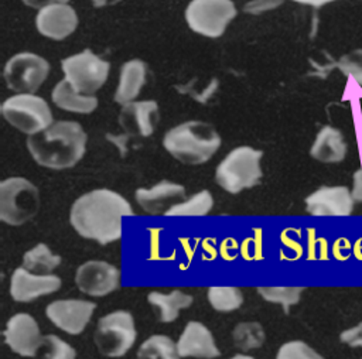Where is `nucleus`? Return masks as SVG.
<instances>
[{"label":"nucleus","mask_w":362,"mask_h":359,"mask_svg":"<svg viewBox=\"0 0 362 359\" xmlns=\"http://www.w3.org/2000/svg\"><path fill=\"white\" fill-rule=\"evenodd\" d=\"M133 215L124 196L107 188H98L75 199L69 222L79 236L107 245L122 237L123 218Z\"/></svg>","instance_id":"f257e3e1"},{"label":"nucleus","mask_w":362,"mask_h":359,"mask_svg":"<svg viewBox=\"0 0 362 359\" xmlns=\"http://www.w3.org/2000/svg\"><path fill=\"white\" fill-rule=\"evenodd\" d=\"M86 140L88 136L79 123L59 120L28 136L27 148L37 164L49 170H66L83 157Z\"/></svg>","instance_id":"f03ea898"},{"label":"nucleus","mask_w":362,"mask_h":359,"mask_svg":"<svg viewBox=\"0 0 362 359\" xmlns=\"http://www.w3.org/2000/svg\"><path fill=\"white\" fill-rule=\"evenodd\" d=\"M163 146L182 164L198 165L206 163L218 151L221 137L209 123L189 120L170 129L164 134Z\"/></svg>","instance_id":"7ed1b4c3"},{"label":"nucleus","mask_w":362,"mask_h":359,"mask_svg":"<svg viewBox=\"0 0 362 359\" xmlns=\"http://www.w3.org/2000/svg\"><path fill=\"white\" fill-rule=\"evenodd\" d=\"M262 155L260 150L249 146L233 148L216 167V184L229 194H238L245 188L255 187L263 175Z\"/></svg>","instance_id":"20e7f679"},{"label":"nucleus","mask_w":362,"mask_h":359,"mask_svg":"<svg viewBox=\"0 0 362 359\" xmlns=\"http://www.w3.org/2000/svg\"><path fill=\"white\" fill-rule=\"evenodd\" d=\"M40 208L38 188L23 177H10L0 182V219L20 226L33 219Z\"/></svg>","instance_id":"39448f33"},{"label":"nucleus","mask_w":362,"mask_h":359,"mask_svg":"<svg viewBox=\"0 0 362 359\" xmlns=\"http://www.w3.org/2000/svg\"><path fill=\"white\" fill-rule=\"evenodd\" d=\"M137 338L134 318L129 311L117 310L99 318L93 334L98 351L109 358L126 355Z\"/></svg>","instance_id":"423d86ee"},{"label":"nucleus","mask_w":362,"mask_h":359,"mask_svg":"<svg viewBox=\"0 0 362 359\" xmlns=\"http://www.w3.org/2000/svg\"><path fill=\"white\" fill-rule=\"evenodd\" d=\"M1 114L13 127L28 136L54 123L48 103L34 93H17L7 98L1 105Z\"/></svg>","instance_id":"0eeeda50"},{"label":"nucleus","mask_w":362,"mask_h":359,"mask_svg":"<svg viewBox=\"0 0 362 359\" xmlns=\"http://www.w3.org/2000/svg\"><path fill=\"white\" fill-rule=\"evenodd\" d=\"M65 79L81 95H93L107 79L110 65L90 49L66 57L61 61Z\"/></svg>","instance_id":"6e6552de"},{"label":"nucleus","mask_w":362,"mask_h":359,"mask_svg":"<svg viewBox=\"0 0 362 359\" xmlns=\"http://www.w3.org/2000/svg\"><path fill=\"white\" fill-rule=\"evenodd\" d=\"M236 16L232 0H191L185 8L188 27L204 37H221Z\"/></svg>","instance_id":"1a4fd4ad"},{"label":"nucleus","mask_w":362,"mask_h":359,"mask_svg":"<svg viewBox=\"0 0 362 359\" xmlns=\"http://www.w3.org/2000/svg\"><path fill=\"white\" fill-rule=\"evenodd\" d=\"M4 81L17 93H34L47 79L49 64L34 52H18L4 65Z\"/></svg>","instance_id":"9d476101"},{"label":"nucleus","mask_w":362,"mask_h":359,"mask_svg":"<svg viewBox=\"0 0 362 359\" xmlns=\"http://www.w3.org/2000/svg\"><path fill=\"white\" fill-rule=\"evenodd\" d=\"M96 304L88 300H55L45 308L47 318L61 331L69 335H79L89 324Z\"/></svg>","instance_id":"9b49d317"},{"label":"nucleus","mask_w":362,"mask_h":359,"mask_svg":"<svg viewBox=\"0 0 362 359\" xmlns=\"http://www.w3.org/2000/svg\"><path fill=\"white\" fill-rule=\"evenodd\" d=\"M75 284L83 294L105 297L119 288L120 273L107 261L89 260L76 269Z\"/></svg>","instance_id":"f8f14e48"},{"label":"nucleus","mask_w":362,"mask_h":359,"mask_svg":"<svg viewBox=\"0 0 362 359\" xmlns=\"http://www.w3.org/2000/svg\"><path fill=\"white\" fill-rule=\"evenodd\" d=\"M3 336L6 345L14 353L24 358H34L44 339L37 321L27 312H17L10 317Z\"/></svg>","instance_id":"ddd939ff"},{"label":"nucleus","mask_w":362,"mask_h":359,"mask_svg":"<svg viewBox=\"0 0 362 359\" xmlns=\"http://www.w3.org/2000/svg\"><path fill=\"white\" fill-rule=\"evenodd\" d=\"M61 284V278L55 274H34L21 266L13 271L8 291L13 300L18 302H30L42 295H49L58 291Z\"/></svg>","instance_id":"4468645a"},{"label":"nucleus","mask_w":362,"mask_h":359,"mask_svg":"<svg viewBox=\"0 0 362 359\" xmlns=\"http://www.w3.org/2000/svg\"><path fill=\"white\" fill-rule=\"evenodd\" d=\"M305 209L314 216H348L354 211L352 192L342 185L321 187L305 198Z\"/></svg>","instance_id":"2eb2a0df"},{"label":"nucleus","mask_w":362,"mask_h":359,"mask_svg":"<svg viewBox=\"0 0 362 359\" xmlns=\"http://www.w3.org/2000/svg\"><path fill=\"white\" fill-rule=\"evenodd\" d=\"M134 198L147 213L167 215L171 208L185 201V188L180 184L163 180L151 188L136 189Z\"/></svg>","instance_id":"dca6fc26"},{"label":"nucleus","mask_w":362,"mask_h":359,"mask_svg":"<svg viewBox=\"0 0 362 359\" xmlns=\"http://www.w3.org/2000/svg\"><path fill=\"white\" fill-rule=\"evenodd\" d=\"M35 25L41 35L51 40H64L78 27V14L66 3L41 8L35 17Z\"/></svg>","instance_id":"f3484780"},{"label":"nucleus","mask_w":362,"mask_h":359,"mask_svg":"<svg viewBox=\"0 0 362 359\" xmlns=\"http://www.w3.org/2000/svg\"><path fill=\"white\" fill-rule=\"evenodd\" d=\"M177 349L181 358L214 359L221 355L212 332L198 321L187 322L177 341Z\"/></svg>","instance_id":"a211bd4d"},{"label":"nucleus","mask_w":362,"mask_h":359,"mask_svg":"<svg viewBox=\"0 0 362 359\" xmlns=\"http://www.w3.org/2000/svg\"><path fill=\"white\" fill-rule=\"evenodd\" d=\"M157 119L158 105L156 100H133L123 106L119 116V122L127 133L141 137H148L153 134Z\"/></svg>","instance_id":"6ab92c4d"},{"label":"nucleus","mask_w":362,"mask_h":359,"mask_svg":"<svg viewBox=\"0 0 362 359\" xmlns=\"http://www.w3.org/2000/svg\"><path fill=\"white\" fill-rule=\"evenodd\" d=\"M147 66L140 59H130L120 68L119 85L115 93V102L119 105H127L136 99L141 88L146 83Z\"/></svg>","instance_id":"aec40b11"},{"label":"nucleus","mask_w":362,"mask_h":359,"mask_svg":"<svg viewBox=\"0 0 362 359\" xmlns=\"http://www.w3.org/2000/svg\"><path fill=\"white\" fill-rule=\"evenodd\" d=\"M310 154L321 163H339L346 155V143L338 129L324 126L318 131Z\"/></svg>","instance_id":"412c9836"},{"label":"nucleus","mask_w":362,"mask_h":359,"mask_svg":"<svg viewBox=\"0 0 362 359\" xmlns=\"http://www.w3.org/2000/svg\"><path fill=\"white\" fill-rule=\"evenodd\" d=\"M147 301L153 307L157 319L167 324L175 321L181 310L191 307L194 298L192 295L181 290H173L167 294L160 291H151L147 295Z\"/></svg>","instance_id":"4be33fe9"},{"label":"nucleus","mask_w":362,"mask_h":359,"mask_svg":"<svg viewBox=\"0 0 362 359\" xmlns=\"http://www.w3.org/2000/svg\"><path fill=\"white\" fill-rule=\"evenodd\" d=\"M51 98L58 107L72 113L88 114L98 107V99L95 95L78 93L66 79L59 81L54 86Z\"/></svg>","instance_id":"5701e85b"},{"label":"nucleus","mask_w":362,"mask_h":359,"mask_svg":"<svg viewBox=\"0 0 362 359\" xmlns=\"http://www.w3.org/2000/svg\"><path fill=\"white\" fill-rule=\"evenodd\" d=\"M61 264V257L54 254L45 243H38L23 256V267L34 274H52V271Z\"/></svg>","instance_id":"b1692460"},{"label":"nucleus","mask_w":362,"mask_h":359,"mask_svg":"<svg viewBox=\"0 0 362 359\" xmlns=\"http://www.w3.org/2000/svg\"><path fill=\"white\" fill-rule=\"evenodd\" d=\"M177 342L170 336L156 334L148 336L137 349V359H180Z\"/></svg>","instance_id":"393cba45"},{"label":"nucleus","mask_w":362,"mask_h":359,"mask_svg":"<svg viewBox=\"0 0 362 359\" xmlns=\"http://www.w3.org/2000/svg\"><path fill=\"white\" fill-rule=\"evenodd\" d=\"M266 334L263 326L255 321L239 322L232 331V341L242 351H253L264 343Z\"/></svg>","instance_id":"a878e982"},{"label":"nucleus","mask_w":362,"mask_h":359,"mask_svg":"<svg viewBox=\"0 0 362 359\" xmlns=\"http://www.w3.org/2000/svg\"><path fill=\"white\" fill-rule=\"evenodd\" d=\"M206 297L211 307L219 312L235 311L243 302L242 291L230 286H212L208 288Z\"/></svg>","instance_id":"bb28decb"},{"label":"nucleus","mask_w":362,"mask_h":359,"mask_svg":"<svg viewBox=\"0 0 362 359\" xmlns=\"http://www.w3.org/2000/svg\"><path fill=\"white\" fill-rule=\"evenodd\" d=\"M214 206V198L209 191L202 189L191 198L171 208L165 216H205Z\"/></svg>","instance_id":"cd10ccee"},{"label":"nucleus","mask_w":362,"mask_h":359,"mask_svg":"<svg viewBox=\"0 0 362 359\" xmlns=\"http://www.w3.org/2000/svg\"><path fill=\"white\" fill-rule=\"evenodd\" d=\"M75 349L57 335H45L34 359H75Z\"/></svg>","instance_id":"c85d7f7f"},{"label":"nucleus","mask_w":362,"mask_h":359,"mask_svg":"<svg viewBox=\"0 0 362 359\" xmlns=\"http://www.w3.org/2000/svg\"><path fill=\"white\" fill-rule=\"evenodd\" d=\"M256 291L266 301L280 304L284 312H288V308L300 301L304 287H257Z\"/></svg>","instance_id":"c756f323"},{"label":"nucleus","mask_w":362,"mask_h":359,"mask_svg":"<svg viewBox=\"0 0 362 359\" xmlns=\"http://www.w3.org/2000/svg\"><path fill=\"white\" fill-rule=\"evenodd\" d=\"M276 359H324V358L303 341H288L279 348L276 353Z\"/></svg>","instance_id":"7c9ffc66"},{"label":"nucleus","mask_w":362,"mask_h":359,"mask_svg":"<svg viewBox=\"0 0 362 359\" xmlns=\"http://www.w3.org/2000/svg\"><path fill=\"white\" fill-rule=\"evenodd\" d=\"M338 65L342 72L352 76L362 86V49H356L348 55H344Z\"/></svg>","instance_id":"2f4dec72"},{"label":"nucleus","mask_w":362,"mask_h":359,"mask_svg":"<svg viewBox=\"0 0 362 359\" xmlns=\"http://www.w3.org/2000/svg\"><path fill=\"white\" fill-rule=\"evenodd\" d=\"M281 3H283V0H249L243 6V11L247 14L257 16V14L277 8Z\"/></svg>","instance_id":"473e14b6"},{"label":"nucleus","mask_w":362,"mask_h":359,"mask_svg":"<svg viewBox=\"0 0 362 359\" xmlns=\"http://www.w3.org/2000/svg\"><path fill=\"white\" fill-rule=\"evenodd\" d=\"M339 341L351 348H362V322L341 332Z\"/></svg>","instance_id":"72a5a7b5"},{"label":"nucleus","mask_w":362,"mask_h":359,"mask_svg":"<svg viewBox=\"0 0 362 359\" xmlns=\"http://www.w3.org/2000/svg\"><path fill=\"white\" fill-rule=\"evenodd\" d=\"M352 196L355 202H361L362 199V170H358L354 174V185H352Z\"/></svg>","instance_id":"f704fd0d"},{"label":"nucleus","mask_w":362,"mask_h":359,"mask_svg":"<svg viewBox=\"0 0 362 359\" xmlns=\"http://www.w3.org/2000/svg\"><path fill=\"white\" fill-rule=\"evenodd\" d=\"M68 0H23L24 4L34 7V8H44L47 6H52V4H61V3H66Z\"/></svg>","instance_id":"c9c22d12"},{"label":"nucleus","mask_w":362,"mask_h":359,"mask_svg":"<svg viewBox=\"0 0 362 359\" xmlns=\"http://www.w3.org/2000/svg\"><path fill=\"white\" fill-rule=\"evenodd\" d=\"M293 1H297L300 4H307V6H313V7H321L324 4H328L334 0H293Z\"/></svg>","instance_id":"e433bc0d"},{"label":"nucleus","mask_w":362,"mask_h":359,"mask_svg":"<svg viewBox=\"0 0 362 359\" xmlns=\"http://www.w3.org/2000/svg\"><path fill=\"white\" fill-rule=\"evenodd\" d=\"M95 7H103V6H112L119 3L120 0H90Z\"/></svg>","instance_id":"4c0bfd02"},{"label":"nucleus","mask_w":362,"mask_h":359,"mask_svg":"<svg viewBox=\"0 0 362 359\" xmlns=\"http://www.w3.org/2000/svg\"><path fill=\"white\" fill-rule=\"evenodd\" d=\"M229 359H255V358H253V356H249V355L238 353V355H235V356H232V358H229Z\"/></svg>","instance_id":"58836bf2"},{"label":"nucleus","mask_w":362,"mask_h":359,"mask_svg":"<svg viewBox=\"0 0 362 359\" xmlns=\"http://www.w3.org/2000/svg\"><path fill=\"white\" fill-rule=\"evenodd\" d=\"M361 359H362V358H361Z\"/></svg>","instance_id":"ea45409f"}]
</instances>
